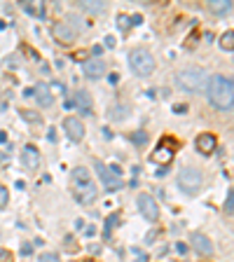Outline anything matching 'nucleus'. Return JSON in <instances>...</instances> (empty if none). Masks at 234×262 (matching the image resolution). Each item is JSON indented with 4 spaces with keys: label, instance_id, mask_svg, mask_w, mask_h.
Here are the masks:
<instances>
[{
    "label": "nucleus",
    "instance_id": "f257e3e1",
    "mask_svg": "<svg viewBox=\"0 0 234 262\" xmlns=\"http://www.w3.org/2000/svg\"><path fill=\"white\" fill-rule=\"evenodd\" d=\"M206 96L213 108L229 113L234 103V84L227 75H211L206 82Z\"/></svg>",
    "mask_w": 234,
    "mask_h": 262
},
{
    "label": "nucleus",
    "instance_id": "f03ea898",
    "mask_svg": "<svg viewBox=\"0 0 234 262\" xmlns=\"http://www.w3.org/2000/svg\"><path fill=\"white\" fill-rule=\"evenodd\" d=\"M178 87L183 92H190V94H197V92H204L206 89V82H208V75L204 68L199 66H187L183 71L178 73Z\"/></svg>",
    "mask_w": 234,
    "mask_h": 262
},
{
    "label": "nucleus",
    "instance_id": "7ed1b4c3",
    "mask_svg": "<svg viewBox=\"0 0 234 262\" xmlns=\"http://www.w3.org/2000/svg\"><path fill=\"white\" fill-rule=\"evenodd\" d=\"M73 180H75V196L77 202L82 204H92L96 199V185L92 180V173H89L84 166H77L73 171Z\"/></svg>",
    "mask_w": 234,
    "mask_h": 262
},
{
    "label": "nucleus",
    "instance_id": "20e7f679",
    "mask_svg": "<svg viewBox=\"0 0 234 262\" xmlns=\"http://www.w3.org/2000/svg\"><path fill=\"white\" fill-rule=\"evenodd\" d=\"M129 68L138 77H150L155 71V56L145 47H136L129 52Z\"/></svg>",
    "mask_w": 234,
    "mask_h": 262
},
{
    "label": "nucleus",
    "instance_id": "39448f33",
    "mask_svg": "<svg viewBox=\"0 0 234 262\" xmlns=\"http://www.w3.org/2000/svg\"><path fill=\"white\" fill-rule=\"evenodd\" d=\"M94 169H96L98 178L103 180V185L108 192H117L124 187V180H122V171L117 166H105L103 162H94Z\"/></svg>",
    "mask_w": 234,
    "mask_h": 262
},
{
    "label": "nucleus",
    "instance_id": "423d86ee",
    "mask_svg": "<svg viewBox=\"0 0 234 262\" xmlns=\"http://www.w3.org/2000/svg\"><path fill=\"white\" fill-rule=\"evenodd\" d=\"M176 150H178V141L164 136L162 141H159V145L153 150V155H150V162L159 164V166H169L171 159H174V155H176Z\"/></svg>",
    "mask_w": 234,
    "mask_h": 262
},
{
    "label": "nucleus",
    "instance_id": "0eeeda50",
    "mask_svg": "<svg viewBox=\"0 0 234 262\" xmlns=\"http://www.w3.org/2000/svg\"><path fill=\"white\" fill-rule=\"evenodd\" d=\"M178 187L183 192H187V194L199 192V187H202V173H199V169H195V166H185V169H180Z\"/></svg>",
    "mask_w": 234,
    "mask_h": 262
},
{
    "label": "nucleus",
    "instance_id": "6e6552de",
    "mask_svg": "<svg viewBox=\"0 0 234 262\" xmlns=\"http://www.w3.org/2000/svg\"><path fill=\"white\" fill-rule=\"evenodd\" d=\"M138 208H141V213H143V218L145 220H150V223H157L159 220V206L150 194L138 196Z\"/></svg>",
    "mask_w": 234,
    "mask_h": 262
},
{
    "label": "nucleus",
    "instance_id": "1a4fd4ad",
    "mask_svg": "<svg viewBox=\"0 0 234 262\" xmlns=\"http://www.w3.org/2000/svg\"><path fill=\"white\" fill-rule=\"evenodd\" d=\"M52 35H54L56 42H61V45H71L73 40H75V31L66 21H56L54 26H52Z\"/></svg>",
    "mask_w": 234,
    "mask_h": 262
},
{
    "label": "nucleus",
    "instance_id": "9d476101",
    "mask_svg": "<svg viewBox=\"0 0 234 262\" xmlns=\"http://www.w3.org/2000/svg\"><path fill=\"white\" fill-rule=\"evenodd\" d=\"M63 129H66V134H68V138L75 141V143H80L82 138H84V124H82L77 117H66Z\"/></svg>",
    "mask_w": 234,
    "mask_h": 262
},
{
    "label": "nucleus",
    "instance_id": "9b49d317",
    "mask_svg": "<svg viewBox=\"0 0 234 262\" xmlns=\"http://www.w3.org/2000/svg\"><path fill=\"white\" fill-rule=\"evenodd\" d=\"M33 98H38V105H40V108H49V105L54 103L52 89H49V84H45V82H38V84L33 87Z\"/></svg>",
    "mask_w": 234,
    "mask_h": 262
},
{
    "label": "nucleus",
    "instance_id": "f8f14e48",
    "mask_svg": "<svg viewBox=\"0 0 234 262\" xmlns=\"http://www.w3.org/2000/svg\"><path fill=\"white\" fill-rule=\"evenodd\" d=\"M75 108L82 115H94V98L87 89H77L75 92Z\"/></svg>",
    "mask_w": 234,
    "mask_h": 262
},
{
    "label": "nucleus",
    "instance_id": "ddd939ff",
    "mask_svg": "<svg viewBox=\"0 0 234 262\" xmlns=\"http://www.w3.org/2000/svg\"><path fill=\"white\" fill-rule=\"evenodd\" d=\"M82 71H84V77L98 80V77H103V73H105V63L101 59H89V61H84Z\"/></svg>",
    "mask_w": 234,
    "mask_h": 262
},
{
    "label": "nucleus",
    "instance_id": "4468645a",
    "mask_svg": "<svg viewBox=\"0 0 234 262\" xmlns=\"http://www.w3.org/2000/svg\"><path fill=\"white\" fill-rule=\"evenodd\" d=\"M216 145H218V141H216L213 134H199V136H197V150H199L204 157L216 152Z\"/></svg>",
    "mask_w": 234,
    "mask_h": 262
},
{
    "label": "nucleus",
    "instance_id": "2eb2a0df",
    "mask_svg": "<svg viewBox=\"0 0 234 262\" xmlns=\"http://www.w3.org/2000/svg\"><path fill=\"white\" fill-rule=\"evenodd\" d=\"M22 162H24V166L26 169H31V171H35L40 166V155H38V147L35 145H26L22 150Z\"/></svg>",
    "mask_w": 234,
    "mask_h": 262
},
{
    "label": "nucleus",
    "instance_id": "dca6fc26",
    "mask_svg": "<svg viewBox=\"0 0 234 262\" xmlns=\"http://www.w3.org/2000/svg\"><path fill=\"white\" fill-rule=\"evenodd\" d=\"M192 246H195V251L199 253V255H211V253H213L211 241H208L204 234H199V232H195V234H192Z\"/></svg>",
    "mask_w": 234,
    "mask_h": 262
},
{
    "label": "nucleus",
    "instance_id": "f3484780",
    "mask_svg": "<svg viewBox=\"0 0 234 262\" xmlns=\"http://www.w3.org/2000/svg\"><path fill=\"white\" fill-rule=\"evenodd\" d=\"M108 115H110V120H115V122H122V120H126V115H131V108H129V105H126V103L110 105Z\"/></svg>",
    "mask_w": 234,
    "mask_h": 262
},
{
    "label": "nucleus",
    "instance_id": "a211bd4d",
    "mask_svg": "<svg viewBox=\"0 0 234 262\" xmlns=\"http://www.w3.org/2000/svg\"><path fill=\"white\" fill-rule=\"evenodd\" d=\"M77 5H80V10L89 12V14H101V12H105V3H98V0H82Z\"/></svg>",
    "mask_w": 234,
    "mask_h": 262
},
{
    "label": "nucleus",
    "instance_id": "6ab92c4d",
    "mask_svg": "<svg viewBox=\"0 0 234 262\" xmlns=\"http://www.w3.org/2000/svg\"><path fill=\"white\" fill-rule=\"evenodd\" d=\"M208 10L216 12V14H225V12L232 10V3H229V0H211V3H208Z\"/></svg>",
    "mask_w": 234,
    "mask_h": 262
},
{
    "label": "nucleus",
    "instance_id": "aec40b11",
    "mask_svg": "<svg viewBox=\"0 0 234 262\" xmlns=\"http://www.w3.org/2000/svg\"><path fill=\"white\" fill-rule=\"evenodd\" d=\"M220 47H223L225 52H232L234 49V31H225V35L220 38Z\"/></svg>",
    "mask_w": 234,
    "mask_h": 262
},
{
    "label": "nucleus",
    "instance_id": "412c9836",
    "mask_svg": "<svg viewBox=\"0 0 234 262\" xmlns=\"http://www.w3.org/2000/svg\"><path fill=\"white\" fill-rule=\"evenodd\" d=\"M120 225V215L117 213H113V215H108V220H105V236L110 234V229H115Z\"/></svg>",
    "mask_w": 234,
    "mask_h": 262
},
{
    "label": "nucleus",
    "instance_id": "4be33fe9",
    "mask_svg": "<svg viewBox=\"0 0 234 262\" xmlns=\"http://www.w3.org/2000/svg\"><path fill=\"white\" fill-rule=\"evenodd\" d=\"M225 213L232 215L234 213V190H227V199H225Z\"/></svg>",
    "mask_w": 234,
    "mask_h": 262
},
{
    "label": "nucleus",
    "instance_id": "5701e85b",
    "mask_svg": "<svg viewBox=\"0 0 234 262\" xmlns=\"http://www.w3.org/2000/svg\"><path fill=\"white\" fill-rule=\"evenodd\" d=\"M131 141L136 143V145H143L147 141V134L145 131H136V134H131Z\"/></svg>",
    "mask_w": 234,
    "mask_h": 262
},
{
    "label": "nucleus",
    "instance_id": "b1692460",
    "mask_svg": "<svg viewBox=\"0 0 234 262\" xmlns=\"http://www.w3.org/2000/svg\"><path fill=\"white\" fill-rule=\"evenodd\" d=\"M10 202V192L5 190V185H0V208H5Z\"/></svg>",
    "mask_w": 234,
    "mask_h": 262
},
{
    "label": "nucleus",
    "instance_id": "393cba45",
    "mask_svg": "<svg viewBox=\"0 0 234 262\" xmlns=\"http://www.w3.org/2000/svg\"><path fill=\"white\" fill-rule=\"evenodd\" d=\"M38 262H61V260L54 255V253H42V255L38 257Z\"/></svg>",
    "mask_w": 234,
    "mask_h": 262
},
{
    "label": "nucleus",
    "instance_id": "a878e982",
    "mask_svg": "<svg viewBox=\"0 0 234 262\" xmlns=\"http://www.w3.org/2000/svg\"><path fill=\"white\" fill-rule=\"evenodd\" d=\"M22 117H24V120H26V122H40V117H38V115H35V113H33V110H24V113H22Z\"/></svg>",
    "mask_w": 234,
    "mask_h": 262
},
{
    "label": "nucleus",
    "instance_id": "bb28decb",
    "mask_svg": "<svg viewBox=\"0 0 234 262\" xmlns=\"http://www.w3.org/2000/svg\"><path fill=\"white\" fill-rule=\"evenodd\" d=\"M0 262H14V255L7 248H0Z\"/></svg>",
    "mask_w": 234,
    "mask_h": 262
},
{
    "label": "nucleus",
    "instance_id": "cd10ccee",
    "mask_svg": "<svg viewBox=\"0 0 234 262\" xmlns=\"http://www.w3.org/2000/svg\"><path fill=\"white\" fill-rule=\"evenodd\" d=\"M129 16H126V14H120V16H117V26H120L122 28V31H126V28H129Z\"/></svg>",
    "mask_w": 234,
    "mask_h": 262
},
{
    "label": "nucleus",
    "instance_id": "c85d7f7f",
    "mask_svg": "<svg viewBox=\"0 0 234 262\" xmlns=\"http://www.w3.org/2000/svg\"><path fill=\"white\" fill-rule=\"evenodd\" d=\"M131 253L136 255V262H147V255H145V253H141L138 248H131Z\"/></svg>",
    "mask_w": 234,
    "mask_h": 262
},
{
    "label": "nucleus",
    "instance_id": "c756f323",
    "mask_svg": "<svg viewBox=\"0 0 234 262\" xmlns=\"http://www.w3.org/2000/svg\"><path fill=\"white\" fill-rule=\"evenodd\" d=\"M174 113H176V115L187 113V105H185V103H176V105H174Z\"/></svg>",
    "mask_w": 234,
    "mask_h": 262
},
{
    "label": "nucleus",
    "instance_id": "7c9ffc66",
    "mask_svg": "<svg viewBox=\"0 0 234 262\" xmlns=\"http://www.w3.org/2000/svg\"><path fill=\"white\" fill-rule=\"evenodd\" d=\"M129 21L134 24V26H141V24H143V16H141V14H134V16L129 19Z\"/></svg>",
    "mask_w": 234,
    "mask_h": 262
},
{
    "label": "nucleus",
    "instance_id": "2f4dec72",
    "mask_svg": "<svg viewBox=\"0 0 234 262\" xmlns=\"http://www.w3.org/2000/svg\"><path fill=\"white\" fill-rule=\"evenodd\" d=\"M105 42H103V47H115V38H113V35H105Z\"/></svg>",
    "mask_w": 234,
    "mask_h": 262
},
{
    "label": "nucleus",
    "instance_id": "473e14b6",
    "mask_svg": "<svg viewBox=\"0 0 234 262\" xmlns=\"http://www.w3.org/2000/svg\"><path fill=\"white\" fill-rule=\"evenodd\" d=\"M176 251L183 255V253H187V244H176Z\"/></svg>",
    "mask_w": 234,
    "mask_h": 262
},
{
    "label": "nucleus",
    "instance_id": "72a5a7b5",
    "mask_svg": "<svg viewBox=\"0 0 234 262\" xmlns=\"http://www.w3.org/2000/svg\"><path fill=\"white\" fill-rule=\"evenodd\" d=\"M117 80H120V75H117V73H113V75L108 77V82H110V84H117Z\"/></svg>",
    "mask_w": 234,
    "mask_h": 262
},
{
    "label": "nucleus",
    "instance_id": "f704fd0d",
    "mask_svg": "<svg viewBox=\"0 0 234 262\" xmlns=\"http://www.w3.org/2000/svg\"><path fill=\"white\" fill-rule=\"evenodd\" d=\"M31 251H33L31 246H28V244H24V248H22V253H24V255H31Z\"/></svg>",
    "mask_w": 234,
    "mask_h": 262
},
{
    "label": "nucleus",
    "instance_id": "c9c22d12",
    "mask_svg": "<svg viewBox=\"0 0 234 262\" xmlns=\"http://www.w3.org/2000/svg\"><path fill=\"white\" fill-rule=\"evenodd\" d=\"M7 141V136H5V131H0V143H5Z\"/></svg>",
    "mask_w": 234,
    "mask_h": 262
},
{
    "label": "nucleus",
    "instance_id": "e433bc0d",
    "mask_svg": "<svg viewBox=\"0 0 234 262\" xmlns=\"http://www.w3.org/2000/svg\"><path fill=\"white\" fill-rule=\"evenodd\" d=\"M87 262H92V260H87Z\"/></svg>",
    "mask_w": 234,
    "mask_h": 262
}]
</instances>
